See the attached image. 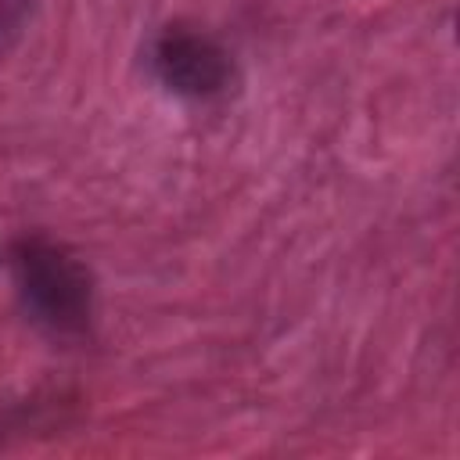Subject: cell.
Masks as SVG:
<instances>
[{
	"instance_id": "7a4b0ae2",
	"label": "cell",
	"mask_w": 460,
	"mask_h": 460,
	"mask_svg": "<svg viewBox=\"0 0 460 460\" xmlns=\"http://www.w3.org/2000/svg\"><path fill=\"white\" fill-rule=\"evenodd\" d=\"M147 65L155 79L187 101H212L223 97L234 83V61L230 54L205 32L169 25L155 36L147 50Z\"/></svg>"
},
{
	"instance_id": "6da1fadb",
	"label": "cell",
	"mask_w": 460,
	"mask_h": 460,
	"mask_svg": "<svg viewBox=\"0 0 460 460\" xmlns=\"http://www.w3.org/2000/svg\"><path fill=\"white\" fill-rule=\"evenodd\" d=\"M18 298L36 327L54 338H83L93 313V284L86 266L47 237H22L11 248Z\"/></svg>"
},
{
	"instance_id": "3957f363",
	"label": "cell",
	"mask_w": 460,
	"mask_h": 460,
	"mask_svg": "<svg viewBox=\"0 0 460 460\" xmlns=\"http://www.w3.org/2000/svg\"><path fill=\"white\" fill-rule=\"evenodd\" d=\"M29 4L32 0H0V47H7L22 32L29 18Z\"/></svg>"
}]
</instances>
